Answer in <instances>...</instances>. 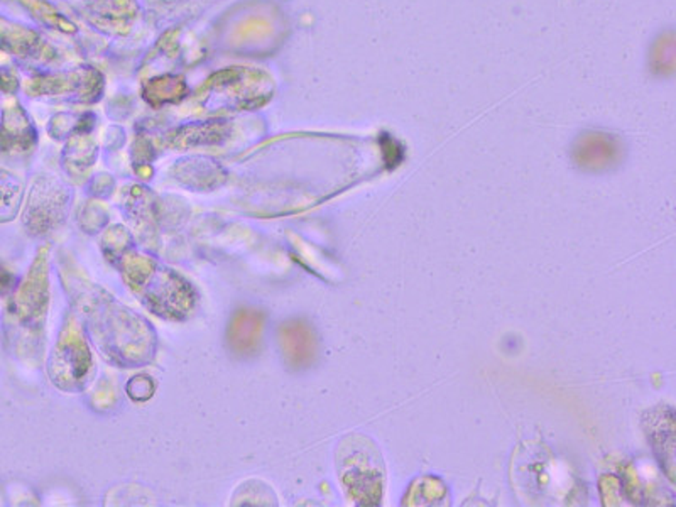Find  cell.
<instances>
[{"mask_svg": "<svg viewBox=\"0 0 676 507\" xmlns=\"http://www.w3.org/2000/svg\"><path fill=\"white\" fill-rule=\"evenodd\" d=\"M0 50L24 62H50L56 51L37 31L0 17Z\"/></svg>", "mask_w": 676, "mask_h": 507, "instance_id": "4", "label": "cell"}, {"mask_svg": "<svg viewBox=\"0 0 676 507\" xmlns=\"http://www.w3.org/2000/svg\"><path fill=\"white\" fill-rule=\"evenodd\" d=\"M90 11L99 25L125 27L132 23L137 5L134 0H97Z\"/></svg>", "mask_w": 676, "mask_h": 507, "instance_id": "10", "label": "cell"}, {"mask_svg": "<svg viewBox=\"0 0 676 507\" xmlns=\"http://www.w3.org/2000/svg\"><path fill=\"white\" fill-rule=\"evenodd\" d=\"M25 92L31 97L93 103L99 102L105 92V76L93 66H80L58 73H41L29 80Z\"/></svg>", "mask_w": 676, "mask_h": 507, "instance_id": "3", "label": "cell"}, {"mask_svg": "<svg viewBox=\"0 0 676 507\" xmlns=\"http://www.w3.org/2000/svg\"><path fill=\"white\" fill-rule=\"evenodd\" d=\"M37 142L36 127L21 105L4 111L0 122V149L5 152L29 151Z\"/></svg>", "mask_w": 676, "mask_h": 507, "instance_id": "6", "label": "cell"}, {"mask_svg": "<svg viewBox=\"0 0 676 507\" xmlns=\"http://www.w3.org/2000/svg\"><path fill=\"white\" fill-rule=\"evenodd\" d=\"M340 477L350 499L360 506L381 504L384 463L381 452L369 438L354 434L347 438L338 457Z\"/></svg>", "mask_w": 676, "mask_h": 507, "instance_id": "1", "label": "cell"}, {"mask_svg": "<svg viewBox=\"0 0 676 507\" xmlns=\"http://www.w3.org/2000/svg\"><path fill=\"white\" fill-rule=\"evenodd\" d=\"M274 85L269 74L258 68L230 66L210 74L200 90L205 97H223L235 111H256L272 97Z\"/></svg>", "mask_w": 676, "mask_h": 507, "instance_id": "2", "label": "cell"}, {"mask_svg": "<svg viewBox=\"0 0 676 507\" xmlns=\"http://www.w3.org/2000/svg\"><path fill=\"white\" fill-rule=\"evenodd\" d=\"M19 76L14 72L13 66L0 63V93L14 95L19 90Z\"/></svg>", "mask_w": 676, "mask_h": 507, "instance_id": "12", "label": "cell"}, {"mask_svg": "<svg viewBox=\"0 0 676 507\" xmlns=\"http://www.w3.org/2000/svg\"><path fill=\"white\" fill-rule=\"evenodd\" d=\"M19 201V181L13 174L0 170V220L13 219Z\"/></svg>", "mask_w": 676, "mask_h": 507, "instance_id": "11", "label": "cell"}, {"mask_svg": "<svg viewBox=\"0 0 676 507\" xmlns=\"http://www.w3.org/2000/svg\"><path fill=\"white\" fill-rule=\"evenodd\" d=\"M264 317L258 309H240L235 313L229 327V344L232 350L246 356L256 352L262 332Z\"/></svg>", "mask_w": 676, "mask_h": 507, "instance_id": "8", "label": "cell"}, {"mask_svg": "<svg viewBox=\"0 0 676 507\" xmlns=\"http://www.w3.org/2000/svg\"><path fill=\"white\" fill-rule=\"evenodd\" d=\"M142 99L154 109H162L166 105L181 103L188 97L190 88L185 76L181 74L164 73L149 78L142 83Z\"/></svg>", "mask_w": 676, "mask_h": 507, "instance_id": "7", "label": "cell"}, {"mask_svg": "<svg viewBox=\"0 0 676 507\" xmlns=\"http://www.w3.org/2000/svg\"><path fill=\"white\" fill-rule=\"evenodd\" d=\"M232 132L227 121H203L181 125L166 136V142L172 148L188 149L201 146H219Z\"/></svg>", "mask_w": 676, "mask_h": 507, "instance_id": "5", "label": "cell"}, {"mask_svg": "<svg viewBox=\"0 0 676 507\" xmlns=\"http://www.w3.org/2000/svg\"><path fill=\"white\" fill-rule=\"evenodd\" d=\"M284 356L293 367H305L315 356L317 344L311 330L305 323H286L281 328Z\"/></svg>", "mask_w": 676, "mask_h": 507, "instance_id": "9", "label": "cell"}]
</instances>
